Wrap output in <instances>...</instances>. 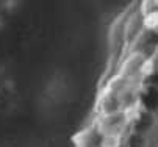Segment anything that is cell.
Masks as SVG:
<instances>
[{
    "instance_id": "cell-1",
    "label": "cell",
    "mask_w": 158,
    "mask_h": 147,
    "mask_svg": "<svg viewBox=\"0 0 158 147\" xmlns=\"http://www.w3.org/2000/svg\"><path fill=\"white\" fill-rule=\"evenodd\" d=\"M127 116L125 111L119 110L110 114H103V117L100 119V132L103 133V136H119V133L122 132L124 125H125Z\"/></svg>"
},
{
    "instance_id": "cell-2",
    "label": "cell",
    "mask_w": 158,
    "mask_h": 147,
    "mask_svg": "<svg viewBox=\"0 0 158 147\" xmlns=\"http://www.w3.org/2000/svg\"><path fill=\"white\" fill-rule=\"evenodd\" d=\"M143 102H144V107L150 111L158 110V88H149L146 89V92L141 96Z\"/></svg>"
},
{
    "instance_id": "cell-3",
    "label": "cell",
    "mask_w": 158,
    "mask_h": 147,
    "mask_svg": "<svg viewBox=\"0 0 158 147\" xmlns=\"http://www.w3.org/2000/svg\"><path fill=\"white\" fill-rule=\"evenodd\" d=\"M128 145H130V147H144L146 142H144V138H143L139 133H136V135H133V136L130 138Z\"/></svg>"
}]
</instances>
